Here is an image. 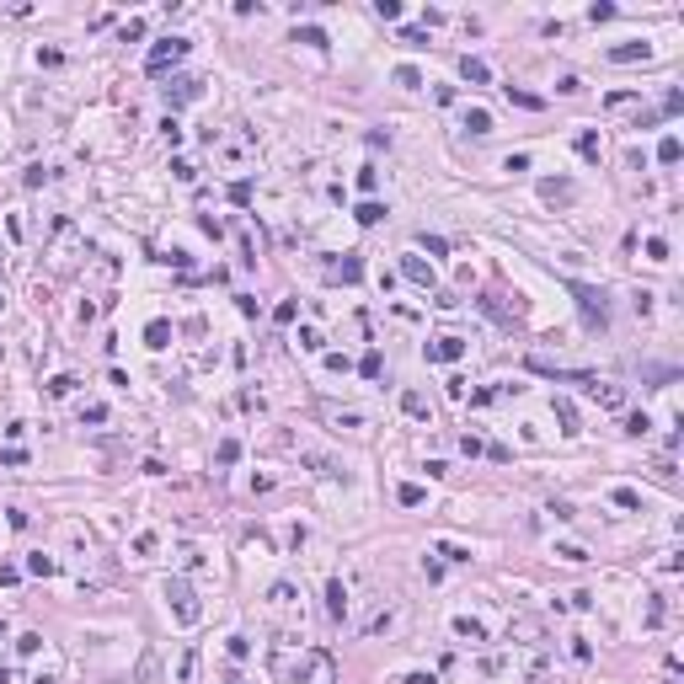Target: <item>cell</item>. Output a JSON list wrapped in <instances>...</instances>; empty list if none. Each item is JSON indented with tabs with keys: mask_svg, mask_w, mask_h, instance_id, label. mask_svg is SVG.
<instances>
[{
	"mask_svg": "<svg viewBox=\"0 0 684 684\" xmlns=\"http://www.w3.org/2000/svg\"><path fill=\"white\" fill-rule=\"evenodd\" d=\"M572 289V300H578V310H583V321H588V332H599V326H609V294L604 289H593V283H567Z\"/></svg>",
	"mask_w": 684,
	"mask_h": 684,
	"instance_id": "obj_1",
	"label": "cell"
},
{
	"mask_svg": "<svg viewBox=\"0 0 684 684\" xmlns=\"http://www.w3.org/2000/svg\"><path fill=\"white\" fill-rule=\"evenodd\" d=\"M166 599H171V609H177V620H182V625L198 620V599H193V588L182 583V578H171V583H166Z\"/></svg>",
	"mask_w": 684,
	"mask_h": 684,
	"instance_id": "obj_2",
	"label": "cell"
},
{
	"mask_svg": "<svg viewBox=\"0 0 684 684\" xmlns=\"http://www.w3.org/2000/svg\"><path fill=\"white\" fill-rule=\"evenodd\" d=\"M182 54H187V38H161V43H155V48H150V70L161 75L166 64H177Z\"/></svg>",
	"mask_w": 684,
	"mask_h": 684,
	"instance_id": "obj_3",
	"label": "cell"
},
{
	"mask_svg": "<svg viewBox=\"0 0 684 684\" xmlns=\"http://www.w3.org/2000/svg\"><path fill=\"white\" fill-rule=\"evenodd\" d=\"M583 390H588V396H593V401H599V406H609V412H615V406L625 401V390H620V385H604L599 374H593V380H588Z\"/></svg>",
	"mask_w": 684,
	"mask_h": 684,
	"instance_id": "obj_4",
	"label": "cell"
},
{
	"mask_svg": "<svg viewBox=\"0 0 684 684\" xmlns=\"http://www.w3.org/2000/svg\"><path fill=\"white\" fill-rule=\"evenodd\" d=\"M460 353H465L460 337H433V342H428V359H433V363H455Z\"/></svg>",
	"mask_w": 684,
	"mask_h": 684,
	"instance_id": "obj_5",
	"label": "cell"
},
{
	"mask_svg": "<svg viewBox=\"0 0 684 684\" xmlns=\"http://www.w3.org/2000/svg\"><path fill=\"white\" fill-rule=\"evenodd\" d=\"M198 97V81H193V75H177V81L166 86V102H171V107H182V102H193Z\"/></svg>",
	"mask_w": 684,
	"mask_h": 684,
	"instance_id": "obj_6",
	"label": "cell"
},
{
	"mask_svg": "<svg viewBox=\"0 0 684 684\" xmlns=\"http://www.w3.org/2000/svg\"><path fill=\"white\" fill-rule=\"evenodd\" d=\"M401 412H406V417H417V423H428V417H433V406H428L423 390H406V396H401Z\"/></svg>",
	"mask_w": 684,
	"mask_h": 684,
	"instance_id": "obj_7",
	"label": "cell"
},
{
	"mask_svg": "<svg viewBox=\"0 0 684 684\" xmlns=\"http://www.w3.org/2000/svg\"><path fill=\"white\" fill-rule=\"evenodd\" d=\"M401 273L417 283V289H433V267H428L423 257H406V262H401Z\"/></svg>",
	"mask_w": 684,
	"mask_h": 684,
	"instance_id": "obj_8",
	"label": "cell"
},
{
	"mask_svg": "<svg viewBox=\"0 0 684 684\" xmlns=\"http://www.w3.org/2000/svg\"><path fill=\"white\" fill-rule=\"evenodd\" d=\"M647 54H652V48H647V43H615V48H609V59H615V64H631V59H647Z\"/></svg>",
	"mask_w": 684,
	"mask_h": 684,
	"instance_id": "obj_9",
	"label": "cell"
},
{
	"mask_svg": "<svg viewBox=\"0 0 684 684\" xmlns=\"http://www.w3.org/2000/svg\"><path fill=\"white\" fill-rule=\"evenodd\" d=\"M359 257H342V262H332V267H326V278H342V283H359Z\"/></svg>",
	"mask_w": 684,
	"mask_h": 684,
	"instance_id": "obj_10",
	"label": "cell"
},
{
	"mask_svg": "<svg viewBox=\"0 0 684 684\" xmlns=\"http://www.w3.org/2000/svg\"><path fill=\"white\" fill-rule=\"evenodd\" d=\"M460 75H465V81H471V86H486V81H492V70H486L482 59H471V54H465V59H460Z\"/></svg>",
	"mask_w": 684,
	"mask_h": 684,
	"instance_id": "obj_11",
	"label": "cell"
},
{
	"mask_svg": "<svg viewBox=\"0 0 684 684\" xmlns=\"http://www.w3.org/2000/svg\"><path fill=\"white\" fill-rule=\"evenodd\" d=\"M27 572H32V578H54V572H59V562H54V556H43V551H32V556H27Z\"/></svg>",
	"mask_w": 684,
	"mask_h": 684,
	"instance_id": "obj_12",
	"label": "cell"
},
{
	"mask_svg": "<svg viewBox=\"0 0 684 684\" xmlns=\"http://www.w3.org/2000/svg\"><path fill=\"white\" fill-rule=\"evenodd\" d=\"M556 423H562L567 439H578V433H583V428H578V412H572V401H556Z\"/></svg>",
	"mask_w": 684,
	"mask_h": 684,
	"instance_id": "obj_13",
	"label": "cell"
},
{
	"mask_svg": "<svg viewBox=\"0 0 684 684\" xmlns=\"http://www.w3.org/2000/svg\"><path fill=\"white\" fill-rule=\"evenodd\" d=\"M578 155H583V161H599V155H604V140L593 134V129H588V134H578Z\"/></svg>",
	"mask_w": 684,
	"mask_h": 684,
	"instance_id": "obj_14",
	"label": "cell"
},
{
	"mask_svg": "<svg viewBox=\"0 0 684 684\" xmlns=\"http://www.w3.org/2000/svg\"><path fill=\"white\" fill-rule=\"evenodd\" d=\"M326 609H332V620H342V615H348V593H342V583L326 588Z\"/></svg>",
	"mask_w": 684,
	"mask_h": 684,
	"instance_id": "obj_15",
	"label": "cell"
},
{
	"mask_svg": "<svg viewBox=\"0 0 684 684\" xmlns=\"http://www.w3.org/2000/svg\"><path fill=\"white\" fill-rule=\"evenodd\" d=\"M508 102H519V107H529V113H540L545 97H535V91H519V86H508Z\"/></svg>",
	"mask_w": 684,
	"mask_h": 684,
	"instance_id": "obj_16",
	"label": "cell"
},
{
	"mask_svg": "<svg viewBox=\"0 0 684 684\" xmlns=\"http://www.w3.org/2000/svg\"><path fill=\"white\" fill-rule=\"evenodd\" d=\"M236 460H241V444H236V439H225L220 449H214V465H236Z\"/></svg>",
	"mask_w": 684,
	"mask_h": 684,
	"instance_id": "obj_17",
	"label": "cell"
},
{
	"mask_svg": "<svg viewBox=\"0 0 684 684\" xmlns=\"http://www.w3.org/2000/svg\"><path fill=\"white\" fill-rule=\"evenodd\" d=\"M455 631H460V636H471V642H486V625L471 620V615H465V620H455Z\"/></svg>",
	"mask_w": 684,
	"mask_h": 684,
	"instance_id": "obj_18",
	"label": "cell"
},
{
	"mask_svg": "<svg viewBox=\"0 0 684 684\" xmlns=\"http://www.w3.org/2000/svg\"><path fill=\"white\" fill-rule=\"evenodd\" d=\"M380 369H385V359H380V353H363V363H359V374H363V380H380Z\"/></svg>",
	"mask_w": 684,
	"mask_h": 684,
	"instance_id": "obj_19",
	"label": "cell"
},
{
	"mask_svg": "<svg viewBox=\"0 0 684 684\" xmlns=\"http://www.w3.org/2000/svg\"><path fill=\"white\" fill-rule=\"evenodd\" d=\"M465 129H471V134H492V118L476 107V113H465Z\"/></svg>",
	"mask_w": 684,
	"mask_h": 684,
	"instance_id": "obj_20",
	"label": "cell"
},
{
	"mask_svg": "<svg viewBox=\"0 0 684 684\" xmlns=\"http://www.w3.org/2000/svg\"><path fill=\"white\" fill-rule=\"evenodd\" d=\"M353 220H359V225H380L385 209H380V203H359V214H353Z\"/></svg>",
	"mask_w": 684,
	"mask_h": 684,
	"instance_id": "obj_21",
	"label": "cell"
},
{
	"mask_svg": "<svg viewBox=\"0 0 684 684\" xmlns=\"http://www.w3.org/2000/svg\"><path fill=\"white\" fill-rule=\"evenodd\" d=\"M300 348L305 353H321V332H316V326H300Z\"/></svg>",
	"mask_w": 684,
	"mask_h": 684,
	"instance_id": "obj_22",
	"label": "cell"
},
{
	"mask_svg": "<svg viewBox=\"0 0 684 684\" xmlns=\"http://www.w3.org/2000/svg\"><path fill=\"white\" fill-rule=\"evenodd\" d=\"M439 556L444 562H471V551H465V545H449V540H439Z\"/></svg>",
	"mask_w": 684,
	"mask_h": 684,
	"instance_id": "obj_23",
	"label": "cell"
},
{
	"mask_svg": "<svg viewBox=\"0 0 684 684\" xmlns=\"http://www.w3.org/2000/svg\"><path fill=\"white\" fill-rule=\"evenodd\" d=\"M658 161H663V166H674V161H679V140H674V134H668V140L658 144Z\"/></svg>",
	"mask_w": 684,
	"mask_h": 684,
	"instance_id": "obj_24",
	"label": "cell"
},
{
	"mask_svg": "<svg viewBox=\"0 0 684 684\" xmlns=\"http://www.w3.org/2000/svg\"><path fill=\"white\" fill-rule=\"evenodd\" d=\"M144 337H150V348H166V337H171V326H166V321H150V332H144Z\"/></svg>",
	"mask_w": 684,
	"mask_h": 684,
	"instance_id": "obj_25",
	"label": "cell"
},
{
	"mask_svg": "<svg viewBox=\"0 0 684 684\" xmlns=\"http://www.w3.org/2000/svg\"><path fill=\"white\" fill-rule=\"evenodd\" d=\"M540 193H545V198H551V203H556V198H572V182H545Z\"/></svg>",
	"mask_w": 684,
	"mask_h": 684,
	"instance_id": "obj_26",
	"label": "cell"
},
{
	"mask_svg": "<svg viewBox=\"0 0 684 684\" xmlns=\"http://www.w3.org/2000/svg\"><path fill=\"white\" fill-rule=\"evenodd\" d=\"M615 503H620V508H631V513H636V508H642V497H636L631 486H615Z\"/></svg>",
	"mask_w": 684,
	"mask_h": 684,
	"instance_id": "obj_27",
	"label": "cell"
},
{
	"mask_svg": "<svg viewBox=\"0 0 684 684\" xmlns=\"http://www.w3.org/2000/svg\"><path fill=\"white\" fill-rule=\"evenodd\" d=\"M390 625H396V615H390V609H385V615H374V620L363 625V631H369V636H380V631H390Z\"/></svg>",
	"mask_w": 684,
	"mask_h": 684,
	"instance_id": "obj_28",
	"label": "cell"
},
{
	"mask_svg": "<svg viewBox=\"0 0 684 684\" xmlns=\"http://www.w3.org/2000/svg\"><path fill=\"white\" fill-rule=\"evenodd\" d=\"M81 423H107V406H102V401L81 406Z\"/></svg>",
	"mask_w": 684,
	"mask_h": 684,
	"instance_id": "obj_29",
	"label": "cell"
},
{
	"mask_svg": "<svg viewBox=\"0 0 684 684\" xmlns=\"http://www.w3.org/2000/svg\"><path fill=\"white\" fill-rule=\"evenodd\" d=\"M374 17H385V21H396V17H401V6H396V0H374Z\"/></svg>",
	"mask_w": 684,
	"mask_h": 684,
	"instance_id": "obj_30",
	"label": "cell"
},
{
	"mask_svg": "<svg viewBox=\"0 0 684 684\" xmlns=\"http://www.w3.org/2000/svg\"><path fill=\"white\" fill-rule=\"evenodd\" d=\"M556 556H562V562H588L583 545H556Z\"/></svg>",
	"mask_w": 684,
	"mask_h": 684,
	"instance_id": "obj_31",
	"label": "cell"
},
{
	"mask_svg": "<svg viewBox=\"0 0 684 684\" xmlns=\"http://www.w3.org/2000/svg\"><path fill=\"white\" fill-rule=\"evenodd\" d=\"M396 497H401L406 508H417V503H423V497H428V492H423V486H401V492H396Z\"/></svg>",
	"mask_w": 684,
	"mask_h": 684,
	"instance_id": "obj_32",
	"label": "cell"
},
{
	"mask_svg": "<svg viewBox=\"0 0 684 684\" xmlns=\"http://www.w3.org/2000/svg\"><path fill=\"white\" fill-rule=\"evenodd\" d=\"M75 385H81V380H75V374H59V380L48 385V390H54V396H70V390H75Z\"/></svg>",
	"mask_w": 684,
	"mask_h": 684,
	"instance_id": "obj_33",
	"label": "cell"
},
{
	"mask_svg": "<svg viewBox=\"0 0 684 684\" xmlns=\"http://www.w3.org/2000/svg\"><path fill=\"white\" fill-rule=\"evenodd\" d=\"M647 428H652V417H647V412H636V417H625V433H647Z\"/></svg>",
	"mask_w": 684,
	"mask_h": 684,
	"instance_id": "obj_34",
	"label": "cell"
},
{
	"mask_svg": "<svg viewBox=\"0 0 684 684\" xmlns=\"http://www.w3.org/2000/svg\"><path fill=\"white\" fill-rule=\"evenodd\" d=\"M140 684H155V658H150V652L140 658Z\"/></svg>",
	"mask_w": 684,
	"mask_h": 684,
	"instance_id": "obj_35",
	"label": "cell"
},
{
	"mask_svg": "<svg viewBox=\"0 0 684 684\" xmlns=\"http://www.w3.org/2000/svg\"><path fill=\"white\" fill-rule=\"evenodd\" d=\"M556 91H562V97H572V91H583V81H578V75H562V81H556Z\"/></svg>",
	"mask_w": 684,
	"mask_h": 684,
	"instance_id": "obj_36",
	"label": "cell"
},
{
	"mask_svg": "<svg viewBox=\"0 0 684 684\" xmlns=\"http://www.w3.org/2000/svg\"><path fill=\"white\" fill-rule=\"evenodd\" d=\"M647 257H652V262H668V246L658 241V236H652V241H647Z\"/></svg>",
	"mask_w": 684,
	"mask_h": 684,
	"instance_id": "obj_37",
	"label": "cell"
},
{
	"mask_svg": "<svg viewBox=\"0 0 684 684\" xmlns=\"http://www.w3.org/2000/svg\"><path fill=\"white\" fill-rule=\"evenodd\" d=\"M423 246L433 251V257H444V251H449V241H444V236H423Z\"/></svg>",
	"mask_w": 684,
	"mask_h": 684,
	"instance_id": "obj_38",
	"label": "cell"
},
{
	"mask_svg": "<svg viewBox=\"0 0 684 684\" xmlns=\"http://www.w3.org/2000/svg\"><path fill=\"white\" fill-rule=\"evenodd\" d=\"M0 684H11V668H0Z\"/></svg>",
	"mask_w": 684,
	"mask_h": 684,
	"instance_id": "obj_39",
	"label": "cell"
},
{
	"mask_svg": "<svg viewBox=\"0 0 684 684\" xmlns=\"http://www.w3.org/2000/svg\"><path fill=\"white\" fill-rule=\"evenodd\" d=\"M230 684H246V679H241V674H230Z\"/></svg>",
	"mask_w": 684,
	"mask_h": 684,
	"instance_id": "obj_40",
	"label": "cell"
}]
</instances>
